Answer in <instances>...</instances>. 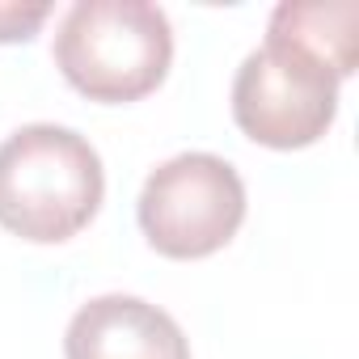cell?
<instances>
[{
    "label": "cell",
    "mask_w": 359,
    "mask_h": 359,
    "mask_svg": "<svg viewBox=\"0 0 359 359\" xmlns=\"http://www.w3.org/2000/svg\"><path fill=\"white\" fill-rule=\"evenodd\" d=\"M106 173L97 148L72 127L30 123L0 144V224L55 245L76 237L102 208Z\"/></svg>",
    "instance_id": "obj_1"
},
{
    "label": "cell",
    "mask_w": 359,
    "mask_h": 359,
    "mask_svg": "<svg viewBox=\"0 0 359 359\" xmlns=\"http://www.w3.org/2000/svg\"><path fill=\"white\" fill-rule=\"evenodd\" d=\"M338 114V76L309 51L271 39L245 55L233 81L237 127L266 148H309Z\"/></svg>",
    "instance_id": "obj_4"
},
{
    "label": "cell",
    "mask_w": 359,
    "mask_h": 359,
    "mask_svg": "<svg viewBox=\"0 0 359 359\" xmlns=\"http://www.w3.org/2000/svg\"><path fill=\"white\" fill-rule=\"evenodd\" d=\"M266 34L309 51L338 81L355 72V60H359V9H355V0H283L271 13Z\"/></svg>",
    "instance_id": "obj_6"
},
{
    "label": "cell",
    "mask_w": 359,
    "mask_h": 359,
    "mask_svg": "<svg viewBox=\"0 0 359 359\" xmlns=\"http://www.w3.org/2000/svg\"><path fill=\"white\" fill-rule=\"evenodd\" d=\"M68 359H191L177 321L140 296H97L76 309L64 334Z\"/></svg>",
    "instance_id": "obj_5"
},
{
    "label": "cell",
    "mask_w": 359,
    "mask_h": 359,
    "mask_svg": "<svg viewBox=\"0 0 359 359\" xmlns=\"http://www.w3.org/2000/svg\"><path fill=\"white\" fill-rule=\"evenodd\" d=\"M173 60V26L152 0H76L55 34V68L93 102H140Z\"/></svg>",
    "instance_id": "obj_2"
},
{
    "label": "cell",
    "mask_w": 359,
    "mask_h": 359,
    "mask_svg": "<svg viewBox=\"0 0 359 359\" xmlns=\"http://www.w3.org/2000/svg\"><path fill=\"white\" fill-rule=\"evenodd\" d=\"M51 5H0V43H26L47 22Z\"/></svg>",
    "instance_id": "obj_7"
},
{
    "label": "cell",
    "mask_w": 359,
    "mask_h": 359,
    "mask_svg": "<svg viewBox=\"0 0 359 359\" xmlns=\"http://www.w3.org/2000/svg\"><path fill=\"white\" fill-rule=\"evenodd\" d=\"M148 245L165 258H208L245 220V182L216 152H182L148 173L135 203Z\"/></svg>",
    "instance_id": "obj_3"
}]
</instances>
